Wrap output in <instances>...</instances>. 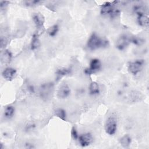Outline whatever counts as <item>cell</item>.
<instances>
[{"mask_svg": "<svg viewBox=\"0 0 149 149\" xmlns=\"http://www.w3.org/2000/svg\"><path fill=\"white\" fill-rule=\"evenodd\" d=\"M108 41L99 37L95 33H93L87 41V47L91 50H95L100 48L108 46Z\"/></svg>", "mask_w": 149, "mask_h": 149, "instance_id": "1", "label": "cell"}, {"mask_svg": "<svg viewBox=\"0 0 149 149\" xmlns=\"http://www.w3.org/2000/svg\"><path fill=\"white\" fill-rule=\"evenodd\" d=\"M54 86L52 83H43L40 87V97L45 100L50 98L54 91Z\"/></svg>", "mask_w": 149, "mask_h": 149, "instance_id": "2", "label": "cell"}, {"mask_svg": "<svg viewBox=\"0 0 149 149\" xmlns=\"http://www.w3.org/2000/svg\"><path fill=\"white\" fill-rule=\"evenodd\" d=\"M144 65L143 59H137L129 62L128 65V70L133 75H136L141 72Z\"/></svg>", "mask_w": 149, "mask_h": 149, "instance_id": "3", "label": "cell"}, {"mask_svg": "<svg viewBox=\"0 0 149 149\" xmlns=\"http://www.w3.org/2000/svg\"><path fill=\"white\" fill-rule=\"evenodd\" d=\"M117 129V120L114 116H110L107 120L105 125V130L109 135H113Z\"/></svg>", "mask_w": 149, "mask_h": 149, "instance_id": "4", "label": "cell"}, {"mask_svg": "<svg viewBox=\"0 0 149 149\" xmlns=\"http://www.w3.org/2000/svg\"><path fill=\"white\" fill-rule=\"evenodd\" d=\"M101 68V62L98 59H93L90 63L89 68L85 69L84 72L87 74H91L95 73L100 70Z\"/></svg>", "mask_w": 149, "mask_h": 149, "instance_id": "5", "label": "cell"}, {"mask_svg": "<svg viewBox=\"0 0 149 149\" xmlns=\"http://www.w3.org/2000/svg\"><path fill=\"white\" fill-rule=\"evenodd\" d=\"M131 42V37L127 35L123 34L120 36L116 41V47L119 50L125 49Z\"/></svg>", "mask_w": 149, "mask_h": 149, "instance_id": "6", "label": "cell"}, {"mask_svg": "<svg viewBox=\"0 0 149 149\" xmlns=\"http://www.w3.org/2000/svg\"><path fill=\"white\" fill-rule=\"evenodd\" d=\"M114 2H105L101 6V13L103 15H116L118 12L114 9Z\"/></svg>", "mask_w": 149, "mask_h": 149, "instance_id": "7", "label": "cell"}, {"mask_svg": "<svg viewBox=\"0 0 149 149\" xmlns=\"http://www.w3.org/2000/svg\"><path fill=\"white\" fill-rule=\"evenodd\" d=\"M70 93V88L66 83L61 84L57 91V96L59 98L64 99L68 97Z\"/></svg>", "mask_w": 149, "mask_h": 149, "instance_id": "8", "label": "cell"}, {"mask_svg": "<svg viewBox=\"0 0 149 149\" xmlns=\"http://www.w3.org/2000/svg\"><path fill=\"white\" fill-rule=\"evenodd\" d=\"M78 139L80 145L82 147H86L90 145L93 141L92 136L89 133H84L79 136Z\"/></svg>", "mask_w": 149, "mask_h": 149, "instance_id": "9", "label": "cell"}, {"mask_svg": "<svg viewBox=\"0 0 149 149\" xmlns=\"http://www.w3.org/2000/svg\"><path fill=\"white\" fill-rule=\"evenodd\" d=\"M16 74V70L12 68H7L2 73L3 77L6 80L10 81L14 79Z\"/></svg>", "mask_w": 149, "mask_h": 149, "instance_id": "10", "label": "cell"}, {"mask_svg": "<svg viewBox=\"0 0 149 149\" xmlns=\"http://www.w3.org/2000/svg\"><path fill=\"white\" fill-rule=\"evenodd\" d=\"M33 20L36 27L38 29H40L43 26L45 22V18L44 16L40 13H34L33 16Z\"/></svg>", "mask_w": 149, "mask_h": 149, "instance_id": "11", "label": "cell"}, {"mask_svg": "<svg viewBox=\"0 0 149 149\" xmlns=\"http://www.w3.org/2000/svg\"><path fill=\"white\" fill-rule=\"evenodd\" d=\"M137 15V22L139 24L144 27H148L149 24L148 17L146 14H139Z\"/></svg>", "mask_w": 149, "mask_h": 149, "instance_id": "12", "label": "cell"}, {"mask_svg": "<svg viewBox=\"0 0 149 149\" xmlns=\"http://www.w3.org/2000/svg\"><path fill=\"white\" fill-rule=\"evenodd\" d=\"M12 59V54L8 50H4L1 55V61L3 63H8Z\"/></svg>", "mask_w": 149, "mask_h": 149, "instance_id": "13", "label": "cell"}, {"mask_svg": "<svg viewBox=\"0 0 149 149\" xmlns=\"http://www.w3.org/2000/svg\"><path fill=\"white\" fill-rule=\"evenodd\" d=\"M89 93L91 95H97L100 93V87L95 81H93L89 86Z\"/></svg>", "mask_w": 149, "mask_h": 149, "instance_id": "14", "label": "cell"}, {"mask_svg": "<svg viewBox=\"0 0 149 149\" xmlns=\"http://www.w3.org/2000/svg\"><path fill=\"white\" fill-rule=\"evenodd\" d=\"M131 142H132L131 137L128 134H126L123 136L119 140V143L120 145L124 148H127L130 146Z\"/></svg>", "mask_w": 149, "mask_h": 149, "instance_id": "15", "label": "cell"}, {"mask_svg": "<svg viewBox=\"0 0 149 149\" xmlns=\"http://www.w3.org/2000/svg\"><path fill=\"white\" fill-rule=\"evenodd\" d=\"M40 45V41L38 38V35L37 34H34L31 41V49H36L38 48Z\"/></svg>", "mask_w": 149, "mask_h": 149, "instance_id": "16", "label": "cell"}, {"mask_svg": "<svg viewBox=\"0 0 149 149\" xmlns=\"http://www.w3.org/2000/svg\"><path fill=\"white\" fill-rule=\"evenodd\" d=\"M70 73V69L65 68H62L57 69L56 71V74L58 77H60L63 76H66Z\"/></svg>", "mask_w": 149, "mask_h": 149, "instance_id": "17", "label": "cell"}, {"mask_svg": "<svg viewBox=\"0 0 149 149\" xmlns=\"http://www.w3.org/2000/svg\"><path fill=\"white\" fill-rule=\"evenodd\" d=\"M55 115L60 119L65 120L66 118V114L65 111L62 108H57L55 110Z\"/></svg>", "mask_w": 149, "mask_h": 149, "instance_id": "18", "label": "cell"}, {"mask_svg": "<svg viewBox=\"0 0 149 149\" xmlns=\"http://www.w3.org/2000/svg\"><path fill=\"white\" fill-rule=\"evenodd\" d=\"M15 112V108L13 106L9 105L6 107V108L5 109V111H4V115L5 116V117L9 118H11Z\"/></svg>", "mask_w": 149, "mask_h": 149, "instance_id": "19", "label": "cell"}, {"mask_svg": "<svg viewBox=\"0 0 149 149\" xmlns=\"http://www.w3.org/2000/svg\"><path fill=\"white\" fill-rule=\"evenodd\" d=\"M59 30V27L58 26V24H54L53 26H52L51 27H50L48 30H47V33L51 37L55 36L58 31Z\"/></svg>", "mask_w": 149, "mask_h": 149, "instance_id": "20", "label": "cell"}, {"mask_svg": "<svg viewBox=\"0 0 149 149\" xmlns=\"http://www.w3.org/2000/svg\"><path fill=\"white\" fill-rule=\"evenodd\" d=\"M41 2L40 1H35V0H31V1H24L23 3H24L25 5L28 6H34L36 5H38V3H40Z\"/></svg>", "mask_w": 149, "mask_h": 149, "instance_id": "21", "label": "cell"}, {"mask_svg": "<svg viewBox=\"0 0 149 149\" xmlns=\"http://www.w3.org/2000/svg\"><path fill=\"white\" fill-rule=\"evenodd\" d=\"M71 135L72 136V137L74 139L76 140L79 138V135L77 132V130L76 129V127L74 126H73L71 130Z\"/></svg>", "mask_w": 149, "mask_h": 149, "instance_id": "22", "label": "cell"}, {"mask_svg": "<svg viewBox=\"0 0 149 149\" xmlns=\"http://www.w3.org/2000/svg\"><path fill=\"white\" fill-rule=\"evenodd\" d=\"M9 2L8 1H1L0 2V6H1V9H2L3 7H5V6H6L8 4Z\"/></svg>", "mask_w": 149, "mask_h": 149, "instance_id": "23", "label": "cell"}]
</instances>
